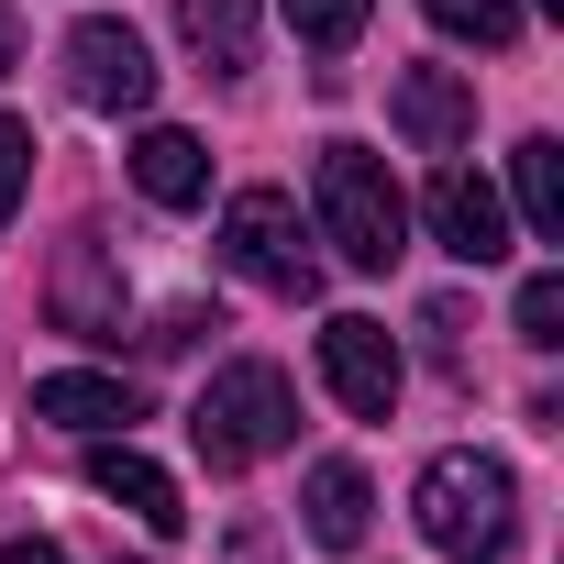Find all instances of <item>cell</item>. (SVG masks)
Here are the masks:
<instances>
[{
  "instance_id": "cell-1",
  "label": "cell",
  "mask_w": 564,
  "mask_h": 564,
  "mask_svg": "<svg viewBox=\"0 0 564 564\" xmlns=\"http://www.w3.org/2000/svg\"><path fill=\"white\" fill-rule=\"evenodd\" d=\"M188 443H199L210 476H243V465H265V454H289V443H300V388L276 377L265 355H243V366H221V377L199 388Z\"/></svg>"
},
{
  "instance_id": "cell-2",
  "label": "cell",
  "mask_w": 564,
  "mask_h": 564,
  "mask_svg": "<svg viewBox=\"0 0 564 564\" xmlns=\"http://www.w3.org/2000/svg\"><path fill=\"white\" fill-rule=\"evenodd\" d=\"M410 509H421V542L454 553V564H498L520 542V487H509L498 454H432Z\"/></svg>"
},
{
  "instance_id": "cell-3",
  "label": "cell",
  "mask_w": 564,
  "mask_h": 564,
  "mask_svg": "<svg viewBox=\"0 0 564 564\" xmlns=\"http://www.w3.org/2000/svg\"><path fill=\"white\" fill-rule=\"evenodd\" d=\"M311 188H322V232H333V254H344V265L388 276V265L410 254V199H399V177H388L366 144H322Z\"/></svg>"
},
{
  "instance_id": "cell-4",
  "label": "cell",
  "mask_w": 564,
  "mask_h": 564,
  "mask_svg": "<svg viewBox=\"0 0 564 564\" xmlns=\"http://www.w3.org/2000/svg\"><path fill=\"white\" fill-rule=\"evenodd\" d=\"M221 254H232V276H254V289H276V300H322V254H311L289 188H243L221 210Z\"/></svg>"
},
{
  "instance_id": "cell-5",
  "label": "cell",
  "mask_w": 564,
  "mask_h": 564,
  "mask_svg": "<svg viewBox=\"0 0 564 564\" xmlns=\"http://www.w3.org/2000/svg\"><path fill=\"white\" fill-rule=\"evenodd\" d=\"M67 89H78V111H144L155 100V56H144V34L133 23H78L67 34Z\"/></svg>"
},
{
  "instance_id": "cell-6",
  "label": "cell",
  "mask_w": 564,
  "mask_h": 564,
  "mask_svg": "<svg viewBox=\"0 0 564 564\" xmlns=\"http://www.w3.org/2000/svg\"><path fill=\"white\" fill-rule=\"evenodd\" d=\"M322 377H333V399H344L355 421H388V410H399V344H388V322L333 311V322H322Z\"/></svg>"
},
{
  "instance_id": "cell-7",
  "label": "cell",
  "mask_w": 564,
  "mask_h": 564,
  "mask_svg": "<svg viewBox=\"0 0 564 564\" xmlns=\"http://www.w3.org/2000/svg\"><path fill=\"white\" fill-rule=\"evenodd\" d=\"M421 210H432V243H443L454 265H498V254H509V210H498V188H487L476 166H443Z\"/></svg>"
},
{
  "instance_id": "cell-8",
  "label": "cell",
  "mask_w": 564,
  "mask_h": 564,
  "mask_svg": "<svg viewBox=\"0 0 564 564\" xmlns=\"http://www.w3.org/2000/svg\"><path fill=\"white\" fill-rule=\"evenodd\" d=\"M399 133L421 144V155H465L476 144V78H454V67H399Z\"/></svg>"
},
{
  "instance_id": "cell-9",
  "label": "cell",
  "mask_w": 564,
  "mask_h": 564,
  "mask_svg": "<svg viewBox=\"0 0 564 564\" xmlns=\"http://www.w3.org/2000/svg\"><path fill=\"white\" fill-rule=\"evenodd\" d=\"M89 487H100L111 509H133L144 531H166V542L188 531V498H177V476H166V465H144L133 443H100V454H89Z\"/></svg>"
},
{
  "instance_id": "cell-10",
  "label": "cell",
  "mask_w": 564,
  "mask_h": 564,
  "mask_svg": "<svg viewBox=\"0 0 564 564\" xmlns=\"http://www.w3.org/2000/svg\"><path fill=\"white\" fill-rule=\"evenodd\" d=\"M56 333H78V344H122V276L100 265L89 232H78L67 265H56Z\"/></svg>"
},
{
  "instance_id": "cell-11",
  "label": "cell",
  "mask_w": 564,
  "mask_h": 564,
  "mask_svg": "<svg viewBox=\"0 0 564 564\" xmlns=\"http://www.w3.org/2000/svg\"><path fill=\"white\" fill-rule=\"evenodd\" d=\"M133 188H144L155 210H199V199H210V144L177 133V122H155V133L133 144Z\"/></svg>"
},
{
  "instance_id": "cell-12",
  "label": "cell",
  "mask_w": 564,
  "mask_h": 564,
  "mask_svg": "<svg viewBox=\"0 0 564 564\" xmlns=\"http://www.w3.org/2000/svg\"><path fill=\"white\" fill-rule=\"evenodd\" d=\"M34 421H56V432H133L144 421V399L122 388V377H34Z\"/></svg>"
},
{
  "instance_id": "cell-13",
  "label": "cell",
  "mask_w": 564,
  "mask_h": 564,
  "mask_svg": "<svg viewBox=\"0 0 564 564\" xmlns=\"http://www.w3.org/2000/svg\"><path fill=\"white\" fill-rule=\"evenodd\" d=\"M300 520H311V542L322 553H355L366 542V520H377V498H366V465H311V487H300Z\"/></svg>"
},
{
  "instance_id": "cell-14",
  "label": "cell",
  "mask_w": 564,
  "mask_h": 564,
  "mask_svg": "<svg viewBox=\"0 0 564 564\" xmlns=\"http://www.w3.org/2000/svg\"><path fill=\"white\" fill-rule=\"evenodd\" d=\"M177 34L210 78H243L254 67V0H177Z\"/></svg>"
},
{
  "instance_id": "cell-15",
  "label": "cell",
  "mask_w": 564,
  "mask_h": 564,
  "mask_svg": "<svg viewBox=\"0 0 564 564\" xmlns=\"http://www.w3.org/2000/svg\"><path fill=\"white\" fill-rule=\"evenodd\" d=\"M509 188H520V221H531L542 243H564V144H553V133H531V144L509 155Z\"/></svg>"
},
{
  "instance_id": "cell-16",
  "label": "cell",
  "mask_w": 564,
  "mask_h": 564,
  "mask_svg": "<svg viewBox=\"0 0 564 564\" xmlns=\"http://www.w3.org/2000/svg\"><path fill=\"white\" fill-rule=\"evenodd\" d=\"M276 12H289V34H300L311 56H344V45L366 34V12H377V0H276Z\"/></svg>"
},
{
  "instance_id": "cell-17",
  "label": "cell",
  "mask_w": 564,
  "mask_h": 564,
  "mask_svg": "<svg viewBox=\"0 0 564 564\" xmlns=\"http://www.w3.org/2000/svg\"><path fill=\"white\" fill-rule=\"evenodd\" d=\"M421 12H432L454 45H509V34H520V0H421Z\"/></svg>"
},
{
  "instance_id": "cell-18",
  "label": "cell",
  "mask_w": 564,
  "mask_h": 564,
  "mask_svg": "<svg viewBox=\"0 0 564 564\" xmlns=\"http://www.w3.org/2000/svg\"><path fill=\"white\" fill-rule=\"evenodd\" d=\"M509 322H520L531 355H553V344H564V276H520V311H509Z\"/></svg>"
},
{
  "instance_id": "cell-19",
  "label": "cell",
  "mask_w": 564,
  "mask_h": 564,
  "mask_svg": "<svg viewBox=\"0 0 564 564\" xmlns=\"http://www.w3.org/2000/svg\"><path fill=\"white\" fill-rule=\"evenodd\" d=\"M23 177H34V133H23L12 111H0V221L23 210Z\"/></svg>"
},
{
  "instance_id": "cell-20",
  "label": "cell",
  "mask_w": 564,
  "mask_h": 564,
  "mask_svg": "<svg viewBox=\"0 0 564 564\" xmlns=\"http://www.w3.org/2000/svg\"><path fill=\"white\" fill-rule=\"evenodd\" d=\"M421 333H432V366H443V377H465V311H454V300H432V311H421Z\"/></svg>"
},
{
  "instance_id": "cell-21",
  "label": "cell",
  "mask_w": 564,
  "mask_h": 564,
  "mask_svg": "<svg viewBox=\"0 0 564 564\" xmlns=\"http://www.w3.org/2000/svg\"><path fill=\"white\" fill-rule=\"evenodd\" d=\"M199 333H221V322H210V311H166V322H155V333H144V344H155V355H188V344H199Z\"/></svg>"
},
{
  "instance_id": "cell-22",
  "label": "cell",
  "mask_w": 564,
  "mask_h": 564,
  "mask_svg": "<svg viewBox=\"0 0 564 564\" xmlns=\"http://www.w3.org/2000/svg\"><path fill=\"white\" fill-rule=\"evenodd\" d=\"M23 67V23H12V0H0V78Z\"/></svg>"
},
{
  "instance_id": "cell-23",
  "label": "cell",
  "mask_w": 564,
  "mask_h": 564,
  "mask_svg": "<svg viewBox=\"0 0 564 564\" xmlns=\"http://www.w3.org/2000/svg\"><path fill=\"white\" fill-rule=\"evenodd\" d=\"M0 564H67L56 542H0Z\"/></svg>"
}]
</instances>
